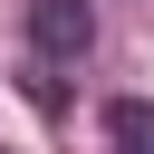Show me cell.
<instances>
[{"instance_id": "obj_1", "label": "cell", "mask_w": 154, "mask_h": 154, "mask_svg": "<svg viewBox=\"0 0 154 154\" xmlns=\"http://www.w3.org/2000/svg\"><path fill=\"white\" fill-rule=\"evenodd\" d=\"M87 38H96V10H87V0H29V48H38V67L87 58Z\"/></svg>"}, {"instance_id": "obj_2", "label": "cell", "mask_w": 154, "mask_h": 154, "mask_svg": "<svg viewBox=\"0 0 154 154\" xmlns=\"http://www.w3.org/2000/svg\"><path fill=\"white\" fill-rule=\"evenodd\" d=\"M106 154H154V106L144 96H116L106 106Z\"/></svg>"}]
</instances>
